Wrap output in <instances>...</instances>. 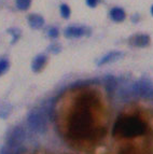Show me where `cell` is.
Here are the masks:
<instances>
[{
	"label": "cell",
	"mask_w": 153,
	"mask_h": 154,
	"mask_svg": "<svg viewBox=\"0 0 153 154\" xmlns=\"http://www.w3.org/2000/svg\"><path fill=\"white\" fill-rule=\"evenodd\" d=\"M48 51L50 52V53H52V54L56 55L61 51V46L59 45L58 43H52L51 45H48Z\"/></svg>",
	"instance_id": "18"
},
{
	"label": "cell",
	"mask_w": 153,
	"mask_h": 154,
	"mask_svg": "<svg viewBox=\"0 0 153 154\" xmlns=\"http://www.w3.org/2000/svg\"><path fill=\"white\" fill-rule=\"evenodd\" d=\"M93 116L86 98L79 100L78 107L69 120V134L76 139H85L92 135Z\"/></svg>",
	"instance_id": "1"
},
{
	"label": "cell",
	"mask_w": 153,
	"mask_h": 154,
	"mask_svg": "<svg viewBox=\"0 0 153 154\" xmlns=\"http://www.w3.org/2000/svg\"><path fill=\"white\" fill-rule=\"evenodd\" d=\"M59 13H61V16L65 20H68L70 18L71 15V10H70V7H69L67 3H61L59 5Z\"/></svg>",
	"instance_id": "12"
},
{
	"label": "cell",
	"mask_w": 153,
	"mask_h": 154,
	"mask_svg": "<svg viewBox=\"0 0 153 154\" xmlns=\"http://www.w3.org/2000/svg\"><path fill=\"white\" fill-rule=\"evenodd\" d=\"M99 2H100V0H85V3H86L87 7L92 9L96 8Z\"/></svg>",
	"instance_id": "19"
},
{
	"label": "cell",
	"mask_w": 153,
	"mask_h": 154,
	"mask_svg": "<svg viewBox=\"0 0 153 154\" xmlns=\"http://www.w3.org/2000/svg\"><path fill=\"white\" fill-rule=\"evenodd\" d=\"M151 42V38L147 33H138V35H134L132 38L130 39V45H133L134 48H145L148 46Z\"/></svg>",
	"instance_id": "8"
},
{
	"label": "cell",
	"mask_w": 153,
	"mask_h": 154,
	"mask_svg": "<svg viewBox=\"0 0 153 154\" xmlns=\"http://www.w3.org/2000/svg\"><path fill=\"white\" fill-rule=\"evenodd\" d=\"M46 63H48V56L45 54H43V53H39L31 60V70L33 72L38 73V72H40L45 67Z\"/></svg>",
	"instance_id": "9"
},
{
	"label": "cell",
	"mask_w": 153,
	"mask_h": 154,
	"mask_svg": "<svg viewBox=\"0 0 153 154\" xmlns=\"http://www.w3.org/2000/svg\"><path fill=\"white\" fill-rule=\"evenodd\" d=\"M124 52L122 51H110L108 53H106L105 55H102L96 62V65L98 67H101L108 64H112V63H115L117 60L122 59L124 57Z\"/></svg>",
	"instance_id": "7"
},
{
	"label": "cell",
	"mask_w": 153,
	"mask_h": 154,
	"mask_svg": "<svg viewBox=\"0 0 153 154\" xmlns=\"http://www.w3.org/2000/svg\"><path fill=\"white\" fill-rule=\"evenodd\" d=\"M10 68V62L7 58H1L0 59V77L3 75L5 72L8 71Z\"/></svg>",
	"instance_id": "15"
},
{
	"label": "cell",
	"mask_w": 153,
	"mask_h": 154,
	"mask_svg": "<svg viewBox=\"0 0 153 154\" xmlns=\"http://www.w3.org/2000/svg\"><path fill=\"white\" fill-rule=\"evenodd\" d=\"M89 29L86 26H81V25H70L67 26L64 29V36L67 39H79L84 37L87 35Z\"/></svg>",
	"instance_id": "6"
},
{
	"label": "cell",
	"mask_w": 153,
	"mask_h": 154,
	"mask_svg": "<svg viewBox=\"0 0 153 154\" xmlns=\"http://www.w3.org/2000/svg\"><path fill=\"white\" fill-rule=\"evenodd\" d=\"M26 123L31 131L42 135L48 131V114L41 108L31 109L26 116Z\"/></svg>",
	"instance_id": "3"
},
{
	"label": "cell",
	"mask_w": 153,
	"mask_h": 154,
	"mask_svg": "<svg viewBox=\"0 0 153 154\" xmlns=\"http://www.w3.org/2000/svg\"><path fill=\"white\" fill-rule=\"evenodd\" d=\"M147 124L137 116H120L112 127L113 138H135L145 135Z\"/></svg>",
	"instance_id": "2"
},
{
	"label": "cell",
	"mask_w": 153,
	"mask_h": 154,
	"mask_svg": "<svg viewBox=\"0 0 153 154\" xmlns=\"http://www.w3.org/2000/svg\"><path fill=\"white\" fill-rule=\"evenodd\" d=\"M8 32L12 36V44H14L15 42L18 41V39L20 37V30L18 28H15V27H12V28L8 29Z\"/></svg>",
	"instance_id": "16"
},
{
	"label": "cell",
	"mask_w": 153,
	"mask_h": 154,
	"mask_svg": "<svg viewBox=\"0 0 153 154\" xmlns=\"http://www.w3.org/2000/svg\"><path fill=\"white\" fill-rule=\"evenodd\" d=\"M109 18L114 23H122L126 18V12L121 7H113L109 11Z\"/></svg>",
	"instance_id": "11"
},
{
	"label": "cell",
	"mask_w": 153,
	"mask_h": 154,
	"mask_svg": "<svg viewBox=\"0 0 153 154\" xmlns=\"http://www.w3.org/2000/svg\"><path fill=\"white\" fill-rule=\"evenodd\" d=\"M11 112H12V106L10 103L1 106L0 107V119H5L7 116H10Z\"/></svg>",
	"instance_id": "14"
},
{
	"label": "cell",
	"mask_w": 153,
	"mask_h": 154,
	"mask_svg": "<svg viewBox=\"0 0 153 154\" xmlns=\"http://www.w3.org/2000/svg\"><path fill=\"white\" fill-rule=\"evenodd\" d=\"M150 12H151V15L153 16V5H151V8H150Z\"/></svg>",
	"instance_id": "20"
},
{
	"label": "cell",
	"mask_w": 153,
	"mask_h": 154,
	"mask_svg": "<svg viewBox=\"0 0 153 154\" xmlns=\"http://www.w3.org/2000/svg\"><path fill=\"white\" fill-rule=\"evenodd\" d=\"M33 0H15L16 8L20 11H27L30 8Z\"/></svg>",
	"instance_id": "13"
},
{
	"label": "cell",
	"mask_w": 153,
	"mask_h": 154,
	"mask_svg": "<svg viewBox=\"0 0 153 154\" xmlns=\"http://www.w3.org/2000/svg\"><path fill=\"white\" fill-rule=\"evenodd\" d=\"M46 35H48V38L57 39L59 36V30L57 27H55V26H50V27L48 28V30H46Z\"/></svg>",
	"instance_id": "17"
},
{
	"label": "cell",
	"mask_w": 153,
	"mask_h": 154,
	"mask_svg": "<svg viewBox=\"0 0 153 154\" xmlns=\"http://www.w3.org/2000/svg\"><path fill=\"white\" fill-rule=\"evenodd\" d=\"M132 94L145 99L153 98V83L149 78H141L132 85Z\"/></svg>",
	"instance_id": "4"
},
{
	"label": "cell",
	"mask_w": 153,
	"mask_h": 154,
	"mask_svg": "<svg viewBox=\"0 0 153 154\" xmlns=\"http://www.w3.org/2000/svg\"><path fill=\"white\" fill-rule=\"evenodd\" d=\"M27 23H28L29 27H30L31 29L39 30V29H41L44 26L45 20H44L43 16L40 15V14L31 13V14L28 15V17H27Z\"/></svg>",
	"instance_id": "10"
},
{
	"label": "cell",
	"mask_w": 153,
	"mask_h": 154,
	"mask_svg": "<svg viewBox=\"0 0 153 154\" xmlns=\"http://www.w3.org/2000/svg\"><path fill=\"white\" fill-rule=\"evenodd\" d=\"M25 129L23 127H20V126H15L9 131L8 136H7L5 146L10 148V149H18L23 144L24 140H25Z\"/></svg>",
	"instance_id": "5"
}]
</instances>
